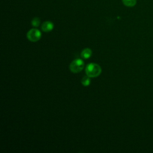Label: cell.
<instances>
[{
    "label": "cell",
    "mask_w": 153,
    "mask_h": 153,
    "mask_svg": "<svg viewBox=\"0 0 153 153\" xmlns=\"http://www.w3.org/2000/svg\"><path fill=\"white\" fill-rule=\"evenodd\" d=\"M102 72L101 67L97 63H91L85 67V74L90 78L98 76Z\"/></svg>",
    "instance_id": "obj_1"
},
{
    "label": "cell",
    "mask_w": 153,
    "mask_h": 153,
    "mask_svg": "<svg viewBox=\"0 0 153 153\" xmlns=\"http://www.w3.org/2000/svg\"><path fill=\"white\" fill-rule=\"evenodd\" d=\"M84 68V62L81 59H77L73 60L70 65V71L73 73H78L81 72Z\"/></svg>",
    "instance_id": "obj_2"
},
{
    "label": "cell",
    "mask_w": 153,
    "mask_h": 153,
    "mask_svg": "<svg viewBox=\"0 0 153 153\" xmlns=\"http://www.w3.org/2000/svg\"><path fill=\"white\" fill-rule=\"evenodd\" d=\"M27 38L31 42H36L41 37V32L37 29H31L27 33Z\"/></svg>",
    "instance_id": "obj_3"
},
{
    "label": "cell",
    "mask_w": 153,
    "mask_h": 153,
    "mask_svg": "<svg viewBox=\"0 0 153 153\" xmlns=\"http://www.w3.org/2000/svg\"><path fill=\"white\" fill-rule=\"evenodd\" d=\"M54 28L53 23L50 21H45L41 25V29L44 32H48L51 31Z\"/></svg>",
    "instance_id": "obj_4"
},
{
    "label": "cell",
    "mask_w": 153,
    "mask_h": 153,
    "mask_svg": "<svg viewBox=\"0 0 153 153\" xmlns=\"http://www.w3.org/2000/svg\"><path fill=\"white\" fill-rule=\"evenodd\" d=\"M92 54V51L89 48H84L81 53V56L84 59H89Z\"/></svg>",
    "instance_id": "obj_5"
},
{
    "label": "cell",
    "mask_w": 153,
    "mask_h": 153,
    "mask_svg": "<svg viewBox=\"0 0 153 153\" xmlns=\"http://www.w3.org/2000/svg\"><path fill=\"white\" fill-rule=\"evenodd\" d=\"M123 4L128 7H134L137 2V0H122Z\"/></svg>",
    "instance_id": "obj_6"
},
{
    "label": "cell",
    "mask_w": 153,
    "mask_h": 153,
    "mask_svg": "<svg viewBox=\"0 0 153 153\" xmlns=\"http://www.w3.org/2000/svg\"><path fill=\"white\" fill-rule=\"evenodd\" d=\"M90 77L88 76H84L81 79V83L84 86H88L90 84Z\"/></svg>",
    "instance_id": "obj_7"
},
{
    "label": "cell",
    "mask_w": 153,
    "mask_h": 153,
    "mask_svg": "<svg viewBox=\"0 0 153 153\" xmlns=\"http://www.w3.org/2000/svg\"><path fill=\"white\" fill-rule=\"evenodd\" d=\"M41 21L40 19L38 17H35L33 18L31 21V24L33 27H38L40 25Z\"/></svg>",
    "instance_id": "obj_8"
}]
</instances>
